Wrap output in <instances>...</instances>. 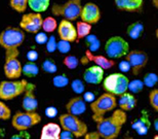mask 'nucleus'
Listing matches in <instances>:
<instances>
[{"instance_id":"23","label":"nucleus","mask_w":158,"mask_h":139,"mask_svg":"<svg viewBox=\"0 0 158 139\" xmlns=\"http://www.w3.org/2000/svg\"><path fill=\"white\" fill-rule=\"evenodd\" d=\"M50 5V0H29L28 6L31 8L33 12L41 14L47 11Z\"/></svg>"},{"instance_id":"22","label":"nucleus","mask_w":158,"mask_h":139,"mask_svg":"<svg viewBox=\"0 0 158 139\" xmlns=\"http://www.w3.org/2000/svg\"><path fill=\"white\" fill-rule=\"evenodd\" d=\"M144 33V25L142 22H134L126 29V34L131 39H138Z\"/></svg>"},{"instance_id":"44","label":"nucleus","mask_w":158,"mask_h":139,"mask_svg":"<svg viewBox=\"0 0 158 139\" xmlns=\"http://www.w3.org/2000/svg\"><path fill=\"white\" fill-rule=\"evenodd\" d=\"M94 98H96V96H94V93H91V92H86V93H84L83 99H84L85 102H90V104H91L94 100H96Z\"/></svg>"},{"instance_id":"24","label":"nucleus","mask_w":158,"mask_h":139,"mask_svg":"<svg viewBox=\"0 0 158 139\" xmlns=\"http://www.w3.org/2000/svg\"><path fill=\"white\" fill-rule=\"evenodd\" d=\"M91 28H93V25L85 23V22H83V21H78L76 23V30H77L78 39L86 38L88 35H90Z\"/></svg>"},{"instance_id":"15","label":"nucleus","mask_w":158,"mask_h":139,"mask_svg":"<svg viewBox=\"0 0 158 139\" xmlns=\"http://www.w3.org/2000/svg\"><path fill=\"white\" fill-rule=\"evenodd\" d=\"M36 86L34 84H29L26 88V91L24 93V98L22 101V106L25 111L28 112H35V110L38 107V101L35 96Z\"/></svg>"},{"instance_id":"38","label":"nucleus","mask_w":158,"mask_h":139,"mask_svg":"<svg viewBox=\"0 0 158 139\" xmlns=\"http://www.w3.org/2000/svg\"><path fill=\"white\" fill-rule=\"evenodd\" d=\"M56 50L62 54H67L69 50H71V45H70V42L65 41V40H60L58 42V47H56Z\"/></svg>"},{"instance_id":"41","label":"nucleus","mask_w":158,"mask_h":139,"mask_svg":"<svg viewBox=\"0 0 158 139\" xmlns=\"http://www.w3.org/2000/svg\"><path fill=\"white\" fill-rule=\"evenodd\" d=\"M119 70L121 71V73H124V72H127L129 70H131V65H129V63L126 61V60L121 61L119 63Z\"/></svg>"},{"instance_id":"16","label":"nucleus","mask_w":158,"mask_h":139,"mask_svg":"<svg viewBox=\"0 0 158 139\" xmlns=\"http://www.w3.org/2000/svg\"><path fill=\"white\" fill-rule=\"evenodd\" d=\"M83 80L89 85H100L104 80V69L97 65L86 68L83 73Z\"/></svg>"},{"instance_id":"25","label":"nucleus","mask_w":158,"mask_h":139,"mask_svg":"<svg viewBox=\"0 0 158 139\" xmlns=\"http://www.w3.org/2000/svg\"><path fill=\"white\" fill-rule=\"evenodd\" d=\"M39 73V68L34 62H28L23 66V74L27 77H35Z\"/></svg>"},{"instance_id":"40","label":"nucleus","mask_w":158,"mask_h":139,"mask_svg":"<svg viewBox=\"0 0 158 139\" xmlns=\"http://www.w3.org/2000/svg\"><path fill=\"white\" fill-rule=\"evenodd\" d=\"M35 41L38 43V45H44V43H46L48 41V37H47L45 32H39L36 34Z\"/></svg>"},{"instance_id":"2","label":"nucleus","mask_w":158,"mask_h":139,"mask_svg":"<svg viewBox=\"0 0 158 139\" xmlns=\"http://www.w3.org/2000/svg\"><path fill=\"white\" fill-rule=\"evenodd\" d=\"M117 106V100L114 95L105 93L97 98L93 103L90 104V109L93 111V119L97 122V124L103 119V116L107 112L114 110Z\"/></svg>"},{"instance_id":"11","label":"nucleus","mask_w":158,"mask_h":139,"mask_svg":"<svg viewBox=\"0 0 158 139\" xmlns=\"http://www.w3.org/2000/svg\"><path fill=\"white\" fill-rule=\"evenodd\" d=\"M43 19L42 15L37 12H30L25 14L21 19L20 28L25 32L37 34L39 33L40 29H42Z\"/></svg>"},{"instance_id":"26","label":"nucleus","mask_w":158,"mask_h":139,"mask_svg":"<svg viewBox=\"0 0 158 139\" xmlns=\"http://www.w3.org/2000/svg\"><path fill=\"white\" fill-rule=\"evenodd\" d=\"M58 22L53 17H47L43 19L42 23V30L45 33H52L56 29H58Z\"/></svg>"},{"instance_id":"13","label":"nucleus","mask_w":158,"mask_h":139,"mask_svg":"<svg viewBox=\"0 0 158 139\" xmlns=\"http://www.w3.org/2000/svg\"><path fill=\"white\" fill-rule=\"evenodd\" d=\"M80 19L81 21L90 25L97 24L101 20V11L99 5L94 2H87L82 5Z\"/></svg>"},{"instance_id":"14","label":"nucleus","mask_w":158,"mask_h":139,"mask_svg":"<svg viewBox=\"0 0 158 139\" xmlns=\"http://www.w3.org/2000/svg\"><path fill=\"white\" fill-rule=\"evenodd\" d=\"M58 34L61 40H65L68 42H74L78 39L76 26L72 24V22L68 20H63L60 22L58 26Z\"/></svg>"},{"instance_id":"18","label":"nucleus","mask_w":158,"mask_h":139,"mask_svg":"<svg viewBox=\"0 0 158 139\" xmlns=\"http://www.w3.org/2000/svg\"><path fill=\"white\" fill-rule=\"evenodd\" d=\"M66 109H67L68 113L73 115H82L85 110H86V104L83 98L81 97H74L66 104Z\"/></svg>"},{"instance_id":"42","label":"nucleus","mask_w":158,"mask_h":139,"mask_svg":"<svg viewBox=\"0 0 158 139\" xmlns=\"http://www.w3.org/2000/svg\"><path fill=\"white\" fill-rule=\"evenodd\" d=\"M45 115L48 118H55V116L58 115V109L56 108L55 106H49L45 109Z\"/></svg>"},{"instance_id":"35","label":"nucleus","mask_w":158,"mask_h":139,"mask_svg":"<svg viewBox=\"0 0 158 139\" xmlns=\"http://www.w3.org/2000/svg\"><path fill=\"white\" fill-rule=\"evenodd\" d=\"M11 116V110L4 102L0 101V119L6 121Z\"/></svg>"},{"instance_id":"33","label":"nucleus","mask_w":158,"mask_h":139,"mask_svg":"<svg viewBox=\"0 0 158 139\" xmlns=\"http://www.w3.org/2000/svg\"><path fill=\"white\" fill-rule=\"evenodd\" d=\"M144 88V83L143 80H134L131 81H129V85H128V90L131 91V94H138V93H141L142 90Z\"/></svg>"},{"instance_id":"49","label":"nucleus","mask_w":158,"mask_h":139,"mask_svg":"<svg viewBox=\"0 0 158 139\" xmlns=\"http://www.w3.org/2000/svg\"><path fill=\"white\" fill-rule=\"evenodd\" d=\"M154 128H155L156 131H158V119H156L155 121H154Z\"/></svg>"},{"instance_id":"27","label":"nucleus","mask_w":158,"mask_h":139,"mask_svg":"<svg viewBox=\"0 0 158 139\" xmlns=\"http://www.w3.org/2000/svg\"><path fill=\"white\" fill-rule=\"evenodd\" d=\"M85 45L87 46L88 47V50L91 53H96L97 50H99L100 46H101V42L99 38L96 36V35H88L86 38H85Z\"/></svg>"},{"instance_id":"9","label":"nucleus","mask_w":158,"mask_h":139,"mask_svg":"<svg viewBox=\"0 0 158 139\" xmlns=\"http://www.w3.org/2000/svg\"><path fill=\"white\" fill-rule=\"evenodd\" d=\"M27 86L28 81L26 80H3L0 83V99L7 101L15 99L25 93Z\"/></svg>"},{"instance_id":"46","label":"nucleus","mask_w":158,"mask_h":139,"mask_svg":"<svg viewBox=\"0 0 158 139\" xmlns=\"http://www.w3.org/2000/svg\"><path fill=\"white\" fill-rule=\"evenodd\" d=\"M61 139H73V137H72V134L70 133V132L64 131L61 134Z\"/></svg>"},{"instance_id":"30","label":"nucleus","mask_w":158,"mask_h":139,"mask_svg":"<svg viewBox=\"0 0 158 139\" xmlns=\"http://www.w3.org/2000/svg\"><path fill=\"white\" fill-rule=\"evenodd\" d=\"M41 69H42L44 72H46V73H56V72L58 71L56 64L52 59L44 60L42 65H41Z\"/></svg>"},{"instance_id":"10","label":"nucleus","mask_w":158,"mask_h":139,"mask_svg":"<svg viewBox=\"0 0 158 139\" xmlns=\"http://www.w3.org/2000/svg\"><path fill=\"white\" fill-rule=\"evenodd\" d=\"M41 122V115L37 112L18 111L11 119V126L18 131H26L38 125Z\"/></svg>"},{"instance_id":"36","label":"nucleus","mask_w":158,"mask_h":139,"mask_svg":"<svg viewBox=\"0 0 158 139\" xmlns=\"http://www.w3.org/2000/svg\"><path fill=\"white\" fill-rule=\"evenodd\" d=\"M149 102L154 110L158 111V89L152 90L149 93Z\"/></svg>"},{"instance_id":"32","label":"nucleus","mask_w":158,"mask_h":139,"mask_svg":"<svg viewBox=\"0 0 158 139\" xmlns=\"http://www.w3.org/2000/svg\"><path fill=\"white\" fill-rule=\"evenodd\" d=\"M52 84H53V86L56 88H64L66 86H68L69 78L66 74H59L53 77Z\"/></svg>"},{"instance_id":"48","label":"nucleus","mask_w":158,"mask_h":139,"mask_svg":"<svg viewBox=\"0 0 158 139\" xmlns=\"http://www.w3.org/2000/svg\"><path fill=\"white\" fill-rule=\"evenodd\" d=\"M10 139H24V137L21 136V135H14Z\"/></svg>"},{"instance_id":"3","label":"nucleus","mask_w":158,"mask_h":139,"mask_svg":"<svg viewBox=\"0 0 158 139\" xmlns=\"http://www.w3.org/2000/svg\"><path fill=\"white\" fill-rule=\"evenodd\" d=\"M129 80L123 73H112L106 76L103 80V87L106 93L114 96H121L128 91Z\"/></svg>"},{"instance_id":"34","label":"nucleus","mask_w":158,"mask_h":139,"mask_svg":"<svg viewBox=\"0 0 158 139\" xmlns=\"http://www.w3.org/2000/svg\"><path fill=\"white\" fill-rule=\"evenodd\" d=\"M63 63H64V65L67 67L68 69H75L78 67V64H79V60L76 58V56L74 55H69L67 57H65L64 61H63Z\"/></svg>"},{"instance_id":"17","label":"nucleus","mask_w":158,"mask_h":139,"mask_svg":"<svg viewBox=\"0 0 158 139\" xmlns=\"http://www.w3.org/2000/svg\"><path fill=\"white\" fill-rule=\"evenodd\" d=\"M114 3L121 11L139 12L144 7V0H114Z\"/></svg>"},{"instance_id":"43","label":"nucleus","mask_w":158,"mask_h":139,"mask_svg":"<svg viewBox=\"0 0 158 139\" xmlns=\"http://www.w3.org/2000/svg\"><path fill=\"white\" fill-rule=\"evenodd\" d=\"M27 58L29 60V62H35L38 59V53L35 50H31L27 54Z\"/></svg>"},{"instance_id":"8","label":"nucleus","mask_w":158,"mask_h":139,"mask_svg":"<svg viewBox=\"0 0 158 139\" xmlns=\"http://www.w3.org/2000/svg\"><path fill=\"white\" fill-rule=\"evenodd\" d=\"M105 53L109 59H120L129 53V45L121 36H112L105 43Z\"/></svg>"},{"instance_id":"29","label":"nucleus","mask_w":158,"mask_h":139,"mask_svg":"<svg viewBox=\"0 0 158 139\" xmlns=\"http://www.w3.org/2000/svg\"><path fill=\"white\" fill-rule=\"evenodd\" d=\"M28 1L29 0H9L11 8L17 12H25L28 7Z\"/></svg>"},{"instance_id":"4","label":"nucleus","mask_w":158,"mask_h":139,"mask_svg":"<svg viewBox=\"0 0 158 139\" xmlns=\"http://www.w3.org/2000/svg\"><path fill=\"white\" fill-rule=\"evenodd\" d=\"M82 4L81 0H68L63 4L55 3L52 6V12L56 17H63L68 21H76L80 18Z\"/></svg>"},{"instance_id":"20","label":"nucleus","mask_w":158,"mask_h":139,"mask_svg":"<svg viewBox=\"0 0 158 139\" xmlns=\"http://www.w3.org/2000/svg\"><path fill=\"white\" fill-rule=\"evenodd\" d=\"M61 126L55 123H48L42 127L40 139H61Z\"/></svg>"},{"instance_id":"45","label":"nucleus","mask_w":158,"mask_h":139,"mask_svg":"<svg viewBox=\"0 0 158 139\" xmlns=\"http://www.w3.org/2000/svg\"><path fill=\"white\" fill-rule=\"evenodd\" d=\"M101 136L100 134L97 132H90V133H86V135H85V138L84 139H100Z\"/></svg>"},{"instance_id":"19","label":"nucleus","mask_w":158,"mask_h":139,"mask_svg":"<svg viewBox=\"0 0 158 139\" xmlns=\"http://www.w3.org/2000/svg\"><path fill=\"white\" fill-rule=\"evenodd\" d=\"M85 57H86L88 61L94 62V64L101 68H103L104 70L112 68L115 65V62L112 59H109L108 57H104L101 55H94V53L89 52L88 50L85 52Z\"/></svg>"},{"instance_id":"5","label":"nucleus","mask_w":158,"mask_h":139,"mask_svg":"<svg viewBox=\"0 0 158 139\" xmlns=\"http://www.w3.org/2000/svg\"><path fill=\"white\" fill-rule=\"evenodd\" d=\"M25 40V32L21 28L7 27L0 33V46L5 50H18Z\"/></svg>"},{"instance_id":"47","label":"nucleus","mask_w":158,"mask_h":139,"mask_svg":"<svg viewBox=\"0 0 158 139\" xmlns=\"http://www.w3.org/2000/svg\"><path fill=\"white\" fill-rule=\"evenodd\" d=\"M151 2H152V5L155 7L156 9H158V0H151Z\"/></svg>"},{"instance_id":"31","label":"nucleus","mask_w":158,"mask_h":139,"mask_svg":"<svg viewBox=\"0 0 158 139\" xmlns=\"http://www.w3.org/2000/svg\"><path fill=\"white\" fill-rule=\"evenodd\" d=\"M143 83L144 86L148 88H153L158 83V75L154 73V72H148V73L144 75Z\"/></svg>"},{"instance_id":"37","label":"nucleus","mask_w":158,"mask_h":139,"mask_svg":"<svg viewBox=\"0 0 158 139\" xmlns=\"http://www.w3.org/2000/svg\"><path fill=\"white\" fill-rule=\"evenodd\" d=\"M71 88L73 92L76 94L84 93V84L81 80H74L71 84Z\"/></svg>"},{"instance_id":"28","label":"nucleus","mask_w":158,"mask_h":139,"mask_svg":"<svg viewBox=\"0 0 158 139\" xmlns=\"http://www.w3.org/2000/svg\"><path fill=\"white\" fill-rule=\"evenodd\" d=\"M149 126H150V124L147 119V116H145V119L142 118V119H139V121H137L135 124L132 125V128L135 129L140 135H144V134H147L148 129H149Z\"/></svg>"},{"instance_id":"6","label":"nucleus","mask_w":158,"mask_h":139,"mask_svg":"<svg viewBox=\"0 0 158 139\" xmlns=\"http://www.w3.org/2000/svg\"><path fill=\"white\" fill-rule=\"evenodd\" d=\"M59 121L63 130L70 132L75 137H82L87 133V125L76 115L64 113L60 115Z\"/></svg>"},{"instance_id":"51","label":"nucleus","mask_w":158,"mask_h":139,"mask_svg":"<svg viewBox=\"0 0 158 139\" xmlns=\"http://www.w3.org/2000/svg\"><path fill=\"white\" fill-rule=\"evenodd\" d=\"M156 35H157V37H158V29H157V31H156Z\"/></svg>"},{"instance_id":"7","label":"nucleus","mask_w":158,"mask_h":139,"mask_svg":"<svg viewBox=\"0 0 158 139\" xmlns=\"http://www.w3.org/2000/svg\"><path fill=\"white\" fill-rule=\"evenodd\" d=\"M19 50H5V62L3 66L4 75L8 80H15L21 77L23 74V65L18 59Z\"/></svg>"},{"instance_id":"39","label":"nucleus","mask_w":158,"mask_h":139,"mask_svg":"<svg viewBox=\"0 0 158 139\" xmlns=\"http://www.w3.org/2000/svg\"><path fill=\"white\" fill-rule=\"evenodd\" d=\"M58 47V42L56 40L55 36H50L48 37V41L46 42V50L48 53H53Z\"/></svg>"},{"instance_id":"1","label":"nucleus","mask_w":158,"mask_h":139,"mask_svg":"<svg viewBox=\"0 0 158 139\" xmlns=\"http://www.w3.org/2000/svg\"><path fill=\"white\" fill-rule=\"evenodd\" d=\"M126 113L122 109H116L109 118L103 119L97 124V130L104 139L117 138L123 125L126 122Z\"/></svg>"},{"instance_id":"50","label":"nucleus","mask_w":158,"mask_h":139,"mask_svg":"<svg viewBox=\"0 0 158 139\" xmlns=\"http://www.w3.org/2000/svg\"><path fill=\"white\" fill-rule=\"evenodd\" d=\"M154 139H158V135H156V136L154 137Z\"/></svg>"},{"instance_id":"12","label":"nucleus","mask_w":158,"mask_h":139,"mask_svg":"<svg viewBox=\"0 0 158 139\" xmlns=\"http://www.w3.org/2000/svg\"><path fill=\"white\" fill-rule=\"evenodd\" d=\"M125 60L129 63L131 72L134 75H138L145 68L148 63V55L144 50H131L125 57Z\"/></svg>"},{"instance_id":"21","label":"nucleus","mask_w":158,"mask_h":139,"mask_svg":"<svg viewBox=\"0 0 158 139\" xmlns=\"http://www.w3.org/2000/svg\"><path fill=\"white\" fill-rule=\"evenodd\" d=\"M118 104L120 109H122L123 111H131L137 105V98L134 96V94L126 92L119 96Z\"/></svg>"}]
</instances>
